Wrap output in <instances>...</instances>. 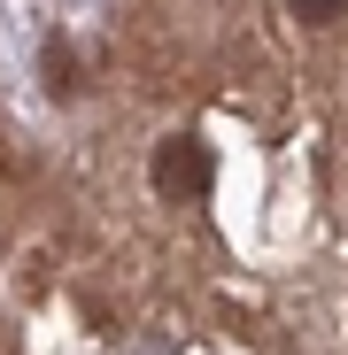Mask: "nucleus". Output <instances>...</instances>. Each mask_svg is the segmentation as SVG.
I'll list each match as a JSON object with an SVG mask.
<instances>
[{"instance_id":"nucleus-1","label":"nucleus","mask_w":348,"mask_h":355,"mask_svg":"<svg viewBox=\"0 0 348 355\" xmlns=\"http://www.w3.org/2000/svg\"><path fill=\"white\" fill-rule=\"evenodd\" d=\"M147 178H155V193H163V201H201V193H209V178H217V162H209L201 139L179 132V139H163V147H155Z\"/></svg>"},{"instance_id":"nucleus-3","label":"nucleus","mask_w":348,"mask_h":355,"mask_svg":"<svg viewBox=\"0 0 348 355\" xmlns=\"http://www.w3.org/2000/svg\"><path fill=\"white\" fill-rule=\"evenodd\" d=\"M295 16H302V24H340L348 0H295Z\"/></svg>"},{"instance_id":"nucleus-2","label":"nucleus","mask_w":348,"mask_h":355,"mask_svg":"<svg viewBox=\"0 0 348 355\" xmlns=\"http://www.w3.org/2000/svg\"><path fill=\"white\" fill-rule=\"evenodd\" d=\"M47 93H78V62L63 39H47Z\"/></svg>"}]
</instances>
